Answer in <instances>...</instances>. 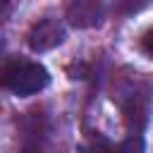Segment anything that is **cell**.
Here are the masks:
<instances>
[{
    "label": "cell",
    "instance_id": "obj_6",
    "mask_svg": "<svg viewBox=\"0 0 153 153\" xmlns=\"http://www.w3.org/2000/svg\"><path fill=\"white\" fill-rule=\"evenodd\" d=\"M5 19V0H0V22Z\"/></svg>",
    "mask_w": 153,
    "mask_h": 153
},
{
    "label": "cell",
    "instance_id": "obj_4",
    "mask_svg": "<svg viewBox=\"0 0 153 153\" xmlns=\"http://www.w3.org/2000/svg\"><path fill=\"white\" fill-rule=\"evenodd\" d=\"M117 153H146V143L139 134H131L129 139H124L117 148Z\"/></svg>",
    "mask_w": 153,
    "mask_h": 153
},
{
    "label": "cell",
    "instance_id": "obj_5",
    "mask_svg": "<svg viewBox=\"0 0 153 153\" xmlns=\"http://www.w3.org/2000/svg\"><path fill=\"white\" fill-rule=\"evenodd\" d=\"M141 50H143L148 57H153V26L143 31V36H141Z\"/></svg>",
    "mask_w": 153,
    "mask_h": 153
},
{
    "label": "cell",
    "instance_id": "obj_2",
    "mask_svg": "<svg viewBox=\"0 0 153 153\" xmlns=\"http://www.w3.org/2000/svg\"><path fill=\"white\" fill-rule=\"evenodd\" d=\"M65 36H67L65 26L57 19H41L29 31V48L33 53H48V50L62 45Z\"/></svg>",
    "mask_w": 153,
    "mask_h": 153
},
{
    "label": "cell",
    "instance_id": "obj_1",
    "mask_svg": "<svg viewBox=\"0 0 153 153\" xmlns=\"http://www.w3.org/2000/svg\"><path fill=\"white\" fill-rule=\"evenodd\" d=\"M50 84V74L43 65L12 57L0 67V86L14 96H33Z\"/></svg>",
    "mask_w": 153,
    "mask_h": 153
},
{
    "label": "cell",
    "instance_id": "obj_3",
    "mask_svg": "<svg viewBox=\"0 0 153 153\" xmlns=\"http://www.w3.org/2000/svg\"><path fill=\"white\" fill-rule=\"evenodd\" d=\"M103 19L100 0H72L67 7V22L74 29H91Z\"/></svg>",
    "mask_w": 153,
    "mask_h": 153
}]
</instances>
